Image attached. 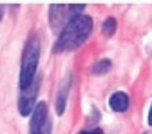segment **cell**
Instances as JSON below:
<instances>
[{"label": "cell", "mask_w": 152, "mask_h": 134, "mask_svg": "<svg viewBox=\"0 0 152 134\" xmlns=\"http://www.w3.org/2000/svg\"><path fill=\"white\" fill-rule=\"evenodd\" d=\"M92 31V18L89 15H80L74 16L65 24V27L58 33L54 44V53H65V51H74L91 36Z\"/></svg>", "instance_id": "obj_1"}, {"label": "cell", "mask_w": 152, "mask_h": 134, "mask_svg": "<svg viewBox=\"0 0 152 134\" xmlns=\"http://www.w3.org/2000/svg\"><path fill=\"white\" fill-rule=\"evenodd\" d=\"M40 51H42V42L36 33L29 34L24 44L22 51V62H20V76H18V87L22 91H27L34 82H36V71H38V62H40Z\"/></svg>", "instance_id": "obj_2"}, {"label": "cell", "mask_w": 152, "mask_h": 134, "mask_svg": "<svg viewBox=\"0 0 152 134\" xmlns=\"http://www.w3.org/2000/svg\"><path fill=\"white\" fill-rule=\"evenodd\" d=\"M53 132V120L49 116V105L45 102H36L31 112L29 134H51Z\"/></svg>", "instance_id": "obj_3"}, {"label": "cell", "mask_w": 152, "mask_h": 134, "mask_svg": "<svg viewBox=\"0 0 152 134\" xmlns=\"http://www.w3.org/2000/svg\"><path fill=\"white\" fill-rule=\"evenodd\" d=\"M69 20H71L69 6H65V4H53V6H49V26H51L53 31L60 33Z\"/></svg>", "instance_id": "obj_4"}, {"label": "cell", "mask_w": 152, "mask_h": 134, "mask_svg": "<svg viewBox=\"0 0 152 134\" xmlns=\"http://www.w3.org/2000/svg\"><path fill=\"white\" fill-rule=\"evenodd\" d=\"M38 85L40 82H34L27 91H22L20 92V98H18V112L22 114V116H31V112L36 105V96H38Z\"/></svg>", "instance_id": "obj_5"}, {"label": "cell", "mask_w": 152, "mask_h": 134, "mask_svg": "<svg viewBox=\"0 0 152 134\" xmlns=\"http://www.w3.org/2000/svg\"><path fill=\"white\" fill-rule=\"evenodd\" d=\"M71 83H72V76L67 74L64 82L60 83L58 87V94H56V102H54V109H56V114L62 116L65 112V107H67V98H69V92H71Z\"/></svg>", "instance_id": "obj_6"}, {"label": "cell", "mask_w": 152, "mask_h": 134, "mask_svg": "<svg viewBox=\"0 0 152 134\" xmlns=\"http://www.w3.org/2000/svg\"><path fill=\"white\" fill-rule=\"evenodd\" d=\"M129 103H130V98H129V94L123 92V91H116L109 98V105H110V109L114 112H125L129 109Z\"/></svg>", "instance_id": "obj_7"}, {"label": "cell", "mask_w": 152, "mask_h": 134, "mask_svg": "<svg viewBox=\"0 0 152 134\" xmlns=\"http://www.w3.org/2000/svg\"><path fill=\"white\" fill-rule=\"evenodd\" d=\"M109 69H110V60H109V58H102V60H98L96 64L92 65L91 72H92L94 76H103V74L109 72Z\"/></svg>", "instance_id": "obj_8"}, {"label": "cell", "mask_w": 152, "mask_h": 134, "mask_svg": "<svg viewBox=\"0 0 152 134\" xmlns=\"http://www.w3.org/2000/svg\"><path fill=\"white\" fill-rule=\"evenodd\" d=\"M116 18H112V16H109V18H105L103 20V24H102V33L105 34V36H112L114 33H116Z\"/></svg>", "instance_id": "obj_9"}, {"label": "cell", "mask_w": 152, "mask_h": 134, "mask_svg": "<svg viewBox=\"0 0 152 134\" xmlns=\"http://www.w3.org/2000/svg\"><path fill=\"white\" fill-rule=\"evenodd\" d=\"M78 134H103V130L102 129H89V130H82V132H78Z\"/></svg>", "instance_id": "obj_10"}, {"label": "cell", "mask_w": 152, "mask_h": 134, "mask_svg": "<svg viewBox=\"0 0 152 134\" xmlns=\"http://www.w3.org/2000/svg\"><path fill=\"white\" fill-rule=\"evenodd\" d=\"M148 125L152 127V105H150V109H148Z\"/></svg>", "instance_id": "obj_11"}, {"label": "cell", "mask_w": 152, "mask_h": 134, "mask_svg": "<svg viewBox=\"0 0 152 134\" xmlns=\"http://www.w3.org/2000/svg\"><path fill=\"white\" fill-rule=\"evenodd\" d=\"M2 13H4V6H0V20H2Z\"/></svg>", "instance_id": "obj_12"}]
</instances>
